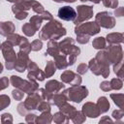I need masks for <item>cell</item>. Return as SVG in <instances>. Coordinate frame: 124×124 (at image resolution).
<instances>
[{"mask_svg":"<svg viewBox=\"0 0 124 124\" xmlns=\"http://www.w3.org/2000/svg\"><path fill=\"white\" fill-rule=\"evenodd\" d=\"M67 33L66 29L62 26V24L55 19L50 20L46 23L39 33V38L46 41V40H58L61 37L65 36Z\"/></svg>","mask_w":124,"mask_h":124,"instance_id":"cell-1","label":"cell"},{"mask_svg":"<svg viewBox=\"0 0 124 124\" xmlns=\"http://www.w3.org/2000/svg\"><path fill=\"white\" fill-rule=\"evenodd\" d=\"M59 48L61 53L68 56L69 66L74 65L77 57L80 53V48L75 46V40L72 38H66L59 43Z\"/></svg>","mask_w":124,"mask_h":124,"instance_id":"cell-2","label":"cell"},{"mask_svg":"<svg viewBox=\"0 0 124 124\" xmlns=\"http://www.w3.org/2000/svg\"><path fill=\"white\" fill-rule=\"evenodd\" d=\"M10 81H11L13 86L22 90L24 93H27V94L34 93L35 91H37L39 89V85H38L37 80H33V79L25 80V79L20 78L19 77L12 76Z\"/></svg>","mask_w":124,"mask_h":124,"instance_id":"cell-3","label":"cell"},{"mask_svg":"<svg viewBox=\"0 0 124 124\" xmlns=\"http://www.w3.org/2000/svg\"><path fill=\"white\" fill-rule=\"evenodd\" d=\"M1 50H2V53H3L4 59L6 61V68L8 70L15 69L17 54H16V51L14 50V46L10 42L6 41V42L2 43Z\"/></svg>","mask_w":124,"mask_h":124,"instance_id":"cell-4","label":"cell"},{"mask_svg":"<svg viewBox=\"0 0 124 124\" xmlns=\"http://www.w3.org/2000/svg\"><path fill=\"white\" fill-rule=\"evenodd\" d=\"M103 50L110 64L115 65L123 60V50L119 45H109Z\"/></svg>","mask_w":124,"mask_h":124,"instance_id":"cell-5","label":"cell"},{"mask_svg":"<svg viewBox=\"0 0 124 124\" xmlns=\"http://www.w3.org/2000/svg\"><path fill=\"white\" fill-rule=\"evenodd\" d=\"M65 93L68 96V100L75 103H80L88 96V89L82 85H73L65 90Z\"/></svg>","mask_w":124,"mask_h":124,"instance_id":"cell-6","label":"cell"},{"mask_svg":"<svg viewBox=\"0 0 124 124\" xmlns=\"http://www.w3.org/2000/svg\"><path fill=\"white\" fill-rule=\"evenodd\" d=\"M100 25L96 21H89L84 23H79L75 28L76 35H86V36H94L100 32Z\"/></svg>","mask_w":124,"mask_h":124,"instance_id":"cell-7","label":"cell"},{"mask_svg":"<svg viewBox=\"0 0 124 124\" xmlns=\"http://www.w3.org/2000/svg\"><path fill=\"white\" fill-rule=\"evenodd\" d=\"M95 21L101 27H104V28H107V29H111L115 25V18L108 12L98 13L95 16Z\"/></svg>","mask_w":124,"mask_h":124,"instance_id":"cell-8","label":"cell"},{"mask_svg":"<svg viewBox=\"0 0 124 124\" xmlns=\"http://www.w3.org/2000/svg\"><path fill=\"white\" fill-rule=\"evenodd\" d=\"M30 9H31V3H30V1H26V0L17 2L15 5H13V7H12V11L15 14L16 18H17L19 20L27 17V16H28L27 11Z\"/></svg>","mask_w":124,"mask_h":124,"instance_id":"cell-9","label":"cell"},{"mask_svg":"<svg viewBox=\"0 0 124 124\" xmlns=\"http://www.w3.org/2000/svg\"><path fill=\"white\" fill-rule=\"evenodd\" d=\"M77 17L74 20V23L76 25L82 23L83 21H86L90 19L93 16V7L87 6V5H79L77 7Z\"/></svg>","mask_w":124,"mask_h":124,"instance_id":"cell-10","label":"cell"},{"mask_svg":"<svg viewBox=\"0 0 124 124\" xmlns=\"http://www.w3.org/2000/svg\"><path fill=\"white\" fill-rule=\"evenodd\" d=\"M45 100L44 99V96H43V93H42V90L41 88L38 89L37 91H35L34 93H31L29 94V96L26 98V100L24 101V106L25 108L28 109V110H32V109H37L39 104Z\"/></svg>","mask_w":124,"mask_h":124,"instance_id":"cell-11","label":"cell"},{"mask_svg":"<svg viewBox=\"0 0 124 124\" xmlns=\"http://www.w3.org/2000/svg\"><path fill=\"white\" fill-rule=\"evenodd\" d=\"M60 78L64 83H68L70 85H80L82 81L79 74H76L70 70L63 72L60 76Z\"/></svg>","mask_w":124,"mask_h":124,"instance_id":"cell-12","label":"cell"},{"mask_svg":"<svg viewBox=\"0 0 124 124\" xmlns=\"http://www.w3.org/2000/svg\"><path fill=\"white\" fill-rule=\"evenodd\" d=\"M28 70V75L27 78L28 79H33V80H39V81H43L46 78V75L43 71H41V69L33 62L30 61L27 67Z\"/></svg>","mask_w":124,"mask_h":124,"instance_id":"cell-13","label":"cell"},{"mask_svg":"<svg viewBox=\"0 0 124 124\" xmlns=\"http://www.w3.org/2000/svg\"><path fill=\"white\" fill-rule=\"evenodd\" d=\"M31 60L28 57V53L23 52V51H18L17 52V58L16 61V65H15V69L16 71L19 72V73H23L27 67L28 64Z\"/></svg>","mask_w":124,"mask_h":124,"instance_id":"cell-14","label":"cell"},{"mask_svg":"<svg viewBox=\"0 0 124 124\" xmlns=\"http://www.w3.org/2000/svg\"><path fill=\"white\" fill-rule=\"evenodd\" d=\"M58 16L66 21H74L77 17V12L70 6H64L58 10Z\"/></svg>","mask_w":124,"mask_h":124,"instance_id":"cell-15","label":"cell"},{"mask_svg":"<svg viewBox=\"0 0 124 124\" xmlns=\"http://www.w3.org/2000/svg\"><path fill=\"white\" fill-rule=\"evenodd\" d=\"M82 112L85 114V116L90 118H96L101 114V110L97 104H93L91 102H87L82 106Z\"/></svg>","mask_w":124,"mask_h":124,"instance_id":"cell-16","label":"cell"},{"mask_svg":"<svg viewBox=\"0 0 124 124\" xmlns=\"http://www.w3.org/2000/svg\"><path fill=\"white\" fill-rule=\"evenodd\" d=\"M46 90L48 94H56V93H59L62 89L65 88V85H64V82H59L55 79H51V80H48L46 84Z\"/></svg>","mask_w":124,"mask_h":124,"instance_id":"cell-17","label":"cell"},{"mask_svg":"<svg viewBox=\"0 0 124 124\" xmlns=\"http://www.w3.org/2000/svg\"><path fill=\"white\" fill-rule=\"evenodd\" d=\"M67 101H68V96L64 91L62 93L59 92V93H56V94H52L51 97L48 100V103L50 105H54V106L60 107L63 104L67 103Z\"/></svg>","mask_w":124,"mask_h":124,"instance_id":"cell-18","label":"cell"},{"mask_svg":"<svg viewBox=\"0 0 124 124\" xmlns=\"http://www.w3.org/2000/svg\"><path fill=\"white\" fill-rule=\"evenodd\" d=\"M107 42L109 45H119L121 43H124V32L123 33H110L107 36Z\"/></svg>","mask_w":124,"mask_h":124,"instance_id":"cell-19","label":"cell"},{"mask_svg":"<svg viewBox=\"0 0 124 124\" xmlns=\"http://www.w3.org/2000/svg\"><path fill=\"white\" fill-rule=\"evenodd\" d=\"M60 48H59V44L56 42V40H49L48 44H47V48L46 51V55H51L52 57H55L56 55H58L60 53Z\"/></svg>","mask_w":124,"mask_h":124,"instance_id":"cell-20","label":"cell"},{"mask_svg":"<svg viewBox=\"0 0 124 124\" xmlns=\"http://www.w3.org/2000/svg\"><path fill=\"white\" fill-rule=\"evenodd\" d=\"M54 63H55V65H56L57 69L65 70V69L69 66L68 56L60 52L58 55H56V56L54 57Z\"/></svg>","mask_w":124,"mask_h":124,"instance_id":"cell-21","label":"cell"},{"mask_svg":"<svg viewBox=\"0 0 124 124\" xmlns=\"http://www.w3.org/2000/svg\"><path fill=\"white\" fill-rule=\"evenodd\" d=\"M15 24L12 21H3L0 24V31H1V35L2 36H9L10 34L14 33L15 31Z\"/></svg>","mask_w":124,"mask_h":124,"instance_id":"cell-22","label":"cell"},{"mask_svg":"<svg viewBox=\"0 0 124 124\" xmlns=\"http://www.w3.org/2000/svg\"><path fill=\"white\" fill-rule=\"evenodd\" d=\"M59 109H60V111H62L63 113H65L69 118H72L74 116V114L76 113V111H77V109H76L75 107H73V106H71V105H69L67 103H65L62 106H60L59 107Z\"/></svg>","mask_w":124,"mask_h":124,"instance_id":"cell-23","label":"cell"},{"mask_svg":"<svg viewBox=\"0 0 124 124\" xmlns=\"http://www.w3.org/2000/svg\"><path fill=\"white\" fill-rule=\"evenodd\" d=\"M53 120V116L50 114V110L43 111L40 116H37L35 123H50Z\"/></svg>","mask_w":124,"mask_h":124,"instance_id":"cell-24","label":"cell"},{"mask_svg":"<svg viewBox=\"0 0 124 124\" xmlns=\"http://www.w3.org/2000/svg\"><path fill=\"white\" fill-rule=\"evenodd\" d=\"M97 106L99 107L101 113H105L109 109V103L106 97H100L97 101Z\"/></svg>","mask_w":124,"mask_h":124,"instance_id":"cell-25","label":"cell"},{"mask_svg":"<svg viewBox=\"0 0 124 124\" xmlns=\"http://www.w3.org/2000/svg\"><path fill=\"white\" fill-rule=\"evenodd\" d=\"M88 67H89V70L96 76H100L101 75V67L98 63V61L96 60V58H92L90 61H89V64H88Z\"/></svg>","mask_w":124,"mask_h":124,"instance_id":"cell-26","label":"cell"},{"mask_svg":"<svg viewBox=\"0 0 124 124\" xmlns=\"http://www.w3.org/2000/svg\"><path fill=\"white\" fill-rule=\"evenodd\" d=\"M57 67L55 65V63L53 61H47L46 65V69H45V75L46 78H50L53 76V74L55 73Z\"/></svg>","mask_w":124,"mask_h":124,"instance_id":"cell-27","label":"cell"},{"mask_svg":"<svg viewBox=\"0 0 124 124\" xmlns=\"http://www.w3.org/2000/svg\"><path fill=\"white\" fill-rule=\"evenodd\" d=\"M22 31H23V33H24L26 36L32 37V36L35 35L37 29H36V27H35L31 22H27V23L23 24V26H22Z\"/></svg>","mask_w":124,"mask_h":124,"instance_id":"cell-28","label":"cell"},{"mask_svg":"<svg viewBox=\"0 0 124 124\" xmlns=\"http://www.w3.org/2000/svg\"><path fill=\"white\" fill-rule=\"evenodd\" d=\"M110 98L119 108L124 109V94H110Z\"/></svg>","mask_w":124,"mask_h":124,"instance_id":"cell-29","label":"cell"},{"mask_svg":"<svg viewBox=\"0 0 124 124\" xmlns=\"http://www.w3.org/2000/svg\"><path fill=\"white\" fill-rule=\"evenodd\" d=\"M107 45V40L104 37H97L93 40L92 46L96 49H104Z\"/></svg>","mask_w":124,"mask_h":124,"instance_id":"cell-30","label":"cell"},{"mask_svg":"<svg viewBox=\"0 0 124 124\" xmlns=\"http://www.w3.org/2000/svg\"><path fill=\"white\" fill-rule=\"evenodd\" d=\"M113 71L119 78L124 80V60H122L118 64L113 65Z\"/></svg>","mask_w":124,"mask_h":124,"instance_id":"cell-31","label":"cell"},{"mask_svg":"<svg viewBox=\"0 0 124 124\" xmlns=\"http://www.w3.org/2000/svg\"><path fill=\"white\" fill-rule=\"evenodd\" d=\"M22 39H23V37H21L18 34H15V33H12L9 36H7V41L10 42L13 46H19Z\"/></svg>","mask_w":124,"mask_h":124,"instance_id":"cell-32","label":"cell"},{"mask_svg":"<svg viewBox=\"0 0 124 124\" xmlns=\"http://www.w3.org/2000/svg\"><path fill=\"white\" fill-rule=\"evenodd\" d=\"M69 117L63 113L62 111H59V112H56L54 115H53V121L55 123H68L69 122Z\"/></svg>","mask_w":124,"mask_h":124,"instance_id":"cell-33","label":"cell"},{"mask_svg":"<svg viewBox=\"0 0 124 124\" xmlns=\"http://www.w3.org/2000/svg\"><path fill=\"white\" fill-rule=\"evenodd\" d=\"M71 119L74 123H82V122L85 121V114L82 112V110L81 111L77 110L76 113L74 114V116Z\"/></svg>","mask_w":124,"mask_h":124,"instance_id":"cell-34","label":"cell"},{"mask_svg":"<svg viewBox=\"0 0 124 124\" xmlns=\"http://www.w3.org/2000/svg\"><path fill=\"white\" fill-rule=\"evenodd\" d=\"M30 3H31V8H32V10H33L34 13H37L39 15V14H42V13L45 12L43 5L40 4L39 2H37L35 0H30Z\"/></svg>","mask_w":124,"mask_h":124,"instance_id":"cell-35","label":"cell"},{"mask_svg":"<svg viewBox=\"0 0 124 124\" xmlns=\"http://www.w3.org/2000/svg\"><path fill=\"white\" fill-rule=\"evenodd\" d=\"M123 80L119 78H112L110 80V84H111V87L112 89L114 90H119L122 88V85H123Z\"/></svg>","mask_w":124,"mask_h":124,"instance_id":"cell-36","label":"cell"},{"mask_svg":"<svg viewBox=\"0 0 124 124\" xmlns=\"http://www.w3.org/2000/svg\"><path fill=\"white\" fill-rule=\"evenodd\" d=\"M42 47H43V43L40 39L34 40L31 43V50H33V51H39L42 49Z\"/></svg>","mask_w":124,"mask_h":124,"instance_id":"cell-37","label":"cell"},{"mask_svg":"<svg viewBox=\"0 0 124 124\" xmlns=\"http://www.w3.org/2000/svg\"><path fill=\"white\" fill-rule=\"evenodd\" d=\"M11 101L10 98L7 95H1L0 97V109H4L6 107H8L10 105Z\"/></svg>","mask_w":124,"mask_h":124,"instance_id":"cell-38","label":"cell"},{"mask_svg":"<svg viewBox=\"0 0 124 124\" xmlns=\"http://www.w3.org/2000/svg\"><path fill=\"white\" fill-rule=\"evenodd\" d=\"M37 109L40 110V111H42V112H43V111H46V110H50V104H49L47 101L43 100V101L39 104Z\"/></svg>","mask_w":124,"mask_h":124,"instance_id":"cell-39","label":"cell"},{"mask_svg":"<svg viewBox=\"0 0 124 124\" xmlns=\"http://www.w3.org/2000/svg\"><path fill=\"white\" fill-rule=\"evenodd\" d=\"M12 95H13L14 99H16V101H21V100H22V98H23L24 92H23L22 90H20V89L16 88V89H15V90H13V91H12Z\"/></svg>","mask_w":124,"mask_h":124,"instance_id":"cell-40","label":"cell"},{"mask_svg":"<svg viewBox=\"0 0 124 124\" xmlns=\"http://www.w3.org/2000/svg\"><path fill=\"white\" fill-rule=\"evenodd\" d=\"M103 4L107 8H117L118 6V0H102Z\"/></svg>","mask_w":124,"mask_h":124,"instance_id":"cell-41","label":"cell"},{"mask_svg":"<svg viewBox=\"0 0 124 124\" xmlns=\"http://www.w3.org/2000/svg\"><path fill=\"white\" fill-rule=\"evenodd\" d=\"M111 116H112L116 121L119 120V119H121V118L124 116V109L119 108V109H115V110H113Z\"/></svg>","mask_w":124,"mask_h":124,"instance_id":"cell-42","label":"cell"},{"mask_svg":"<svg viewBox=\"0 0 124 124\" xmlns=\"http://www.w3.org/2000/svg\"><path fill=\"white\" fill-rule=\"evenodd\" d=\"M88 68H89V67H88L87 64H85V63H80V64L78 66V68H77L78 74H79V75H84V74L87 72Z\"/></svg>","mask_w":124,"mask_h":124,"instance_id":"cell-43","label":"cell"},{"mask_svg":"<svg viewBox=\"0 0 124 124\" xmlns=\"http://www.w3.org/2000/svg\"><path fill=\"white\" fill-rule=\"evenodd\" d=\"M100 88H101L103 91H105V92L110 91V90L112 89L111 84H110V81H108V80H105V81L101 82V84H100Z\"/></svg>","mask_w":124,"mask_h":124,"instance_id":"cell-44","label":"cell"},{"mask_svg":"<svg viewBox=\"0 0 124 124\" xmlns=\"http://www.w3.org/2000/svg\"><path fill=\"white\" fill-rule=\"evenodd\" d=\"M89 36H86V35H77V41L78 43L79 44H87L89 42Z\"/></svg>","mask_w":124,"mask_h":124,"instance_id":"cell-45","label":"cell"},{"mask_svg":"<svg viewBox=\"0 0 124 124\" xmlns=\"http://www.w3.org/2000/svg\"><path fill=\"white\" fill-rule=\"evenodd\" d=\"M17 111H18V113H19L20 115L24 116V115L27 113L28 109L25 108V106H24V104H23V103H20V104L17 106Z\"/></svg>","mask_w":124,"mask_h":124,"instance_id":"cell-46","label":"cell"},{"mask_svg":"<svg viewBox=\"0 0 124 124\" xmlns=\"http://www.w3.org/2000/svg\"><path fill=\"white\" fill-rule=\"evenodd\" d=\"M36 118H37V115L34 114V113H27L26 116H25L26 122H28V123H34V122H36Z\"/></svg>","mask_w":124,"mask_h":124,"instance_id":"cell-47","label":"cell"},{"mask_svg":"<svg viewBox=\"0 0 124 124\" xmlns=\"http://www.w3.org/2000/svg\"><path fill=\"white\" fill-rule=\"evenodd\" d=\"M0 83H1V90L5 89L7 86H9V79H8V78L3 77L1 78V80H0Z\"/></svg>","mask_w":124,"mask_h":124,"instance_id":"cell-48","label":"cell"},{"mask_svg":"<svg viewBox=\"0 0 124 124\" xmlns=\"http://www.w3.org/2000/svg\"><path fill=\"white\" fill-rule=\"evenodd\" d=\"M114 15L117 17L120 16H124V7H120V8H116L114 11Z\"/></svg>","mask_w":124,"mask_h":124,"instance_id":"cell-49","label":"cell"},{"mask_svg":"<svg viewBox=\"0 0 124 124\" xmlns=\"http://www.w3.org/2000/svg\"><path fill=\"white\" fill-rule=\"evenodd\" d=\"M6 119H9L11 123L13 122V118H12V115H11L10 113H4V114H2V117H1L2 123H4V122L6 121Z\"/></svg>","mask_w":124,"mask_h":124,"instance_id":"cell-50","label":"cell"},{"mask_svg":"<svg viewBox=\"0 0 124 124\" xmlns=\"http://www.w3.org/2000/svg\"><path fill=\"white\" fill-rule=\"evenodd\" d=\"M103 122H112V120L110 118H108V116H104L101 120H100V123H103Z\"/></svg>","mask_w":124,"mask_h":124,"instance_id":"cell-51","label":"cell"},{"mask_svg":"<svg viewBox=\"0 0 124 124\" xmlns=\"http://www.w3.org/2000/svg\"><path fill=\"white\" fill-rule=\"evenodd\" d=\"M89 1H91V2L94 3V4H98V3H100L102 0H89Z\"/></svg>","mask_w":124,"mask_h":124,"instance_id":"cell-52","label":"cell"},{"mask_svg":"<svg viewBox=\"0 0 124 124\" xmlns=\"http://www.w3.org/2000/svg\"><path fill=\"white\" fill-rule=\"evenodd\" d=\"M7 1L13 2V3H17V2H20V1H22V0H7Z\"/></svg>","mask_w":124,"mask_h":124,"instance_id":"cell-53","label":"cell"},{"mask_svg":"<svg viewBox=\"0 0 124 124\" xmlns=\"http://www.w3.org/2000/svg\"><path fill=\"white\" fill-rule=\"evenodd\" d=\"M77 0H64V2H67V3H74L76 2Z\"/></svg>","mask_w":124,"mask_h":124,"instance_id":"cell-54","label":"cell"},{"mask_svg":"<svg viewBox=\"0 0 124 124\" xmlns=\"http://www.w3.org/2000/svg\"><path fill=\"white\" fill-rule=\"evenodd\" d=\"M52 1H54V2H56V3H62L64 0H52Z\"/></svg>","mask_w":124,"mask_h":124,"instance_id":"cell-55","label":"cell"},{"mask_svg":"<svg viewBox=\"0 0 124 124\" xmlns=\"http://www.w3.org/2000/svg\"><path fill=\"white\" fill-rule=\"evenodd\" d=\"M81 2H86V1H89V0H80Z\"/></svg>","mask_w":124,"mask_h":124,"instance_id":"cell-56","label":"cell"}]
</instances>
